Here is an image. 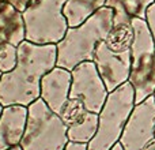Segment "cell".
<instances>
[{
    "label": "cell",
    "instance_id": "1",
    "mask_svg": "<svg viewBox=\"0 0 155 150\" xmlns=\"http://www.w3.org/2000/svg\"><path fill=\"white\" fill-rule=\"evenodd\" d=\"M57 66L56 44L40 45L25 40L18 45L14 70L0 78V104L29 107L41 98V79Z\"/></svg>",
    "mask_w": 155,
    "mask_h": 150
},
{
    "label": "cell",
    "instance_id": "2",
    "mask_svg": "<svg viewBox=\"0 0 155 150\" xmlns=\"http://www.w3.org/2000/svg\"><path fill=\"white\" fill-rule=\"evenodd\" d=\"M113 26L114 11L105 5L82 25L68 27L64 38L56 44L57 67L72 71L80 63L93 60L97 46L106 40Z\"/></svg>",
    "mask_w": 155,
    "mask_h": 150
},
{
    "label": "cell",
    "instance_id": "3",
    "mask_svg": "<svg viewBox=\"0 0 155 150\" xmlns=\"http://www.w3.org/2000/svg\"><path fill=\"white\" fill-rule=\"evenodd\" d=\"M135 105V89L129 82L110 91L104 108L98 113V131L87 143V150H110L120 142Z\"/></svg>",
    "mask_w": 155,
    "mask_h": 150
},
{
    "label": "cell",
    "instance_id": "4",
    "mask_svg": "<svg viewBox=\"0 0 155 150\" xmlns=\"http://www.w3.org/2000/svg\"><path fill=\"white\" fill-rule=\"evenodd\" d=\"M26 131L22 138L23 150H64L70 143L68 128L59 113L53 112L42 98L27 107Z\"/></svg>",
    "mask_w": 155,
    "mask_h": 150
},
{
    "label": "cell",
    "instance_id": "5",
    "mask_svg": "<svg viewBox=\"0 0 155 150\" xmlns=\"http://www.w3.org/2000/svg\"><path fill=\"white\" fill-rule=\"evenodd\" d=\"M67 0H30L23 11L26 40L46 45L59 44L68 30L64 4Z\"/></svg>",
    "mask_w": 155,
    "mask_h": 150
},
{
    "label": "cell",
    "instance_id": "6",
    "mask_svg": "<svg viewBox=\"0 0 155 150\" xmlns=\"http://www.w3.org/2000/svg\"><path fill=\"white\" fill-rule=\"evenodd\" d=\"M134 44L131 46L132 63L128 82L135 89L136 104L155 93V44L146 19H134Z\"/></svg>",
    "mask_w": 155,
    "mask_h": 150
},
{
    "label": "cell",
    "instance_id": "7",
    "mask_svg": "<svg viewBox=\"0 0 155 150\" xmlns=\"http://www.w3.org/2000/svg\"><path fill=\"white\" fill-rule=\"evenodd\" d=\"M70 98H80L88 111L99 113L104 108L109 91L93 60L83 62L72 71Z\"/></svg>",
    "mask_w": 155,
    "mask_h": 150
},
{
    "label": "cell",
    "instance_id": "8",
    "mask_svg": "<svg viewBox=\"0 0 155 150\" xmlns=\"http://www.w3.org/2000/svg\"><path fill=\"white\" fill-rule=\"evenodd\" d=\"M155 138V97L135 105L120 138L124 150H143Z\"/></svg>",
    "mask_w": 155,
    "mask_h": 150
},
{
    "label": "cell",
    "instance_id": "9",
    "mask_svg": "<svg viewBox=\"0 0 155 150\" xmlns=\"http://www.w3.org/2000/svg\"><path fill=\"white\" fill-rule=\"evenodd\" d=\"M93 62L95 63L98 73L109 93L129 80L132 63L131 49L124 52H114L106 45L105 41H102L97 46Z\"/></svg>",
    "mask_w": 155,
    "mask_h": 150
},
{
    "label": "cell",
    "instance_id": "10",
    "mask_svg": "<svg viewBox=\"0 0 155 150\" xmlns=\"http://www.w3.org/2000/svg\"><path fill=\"white\" fill-rule=\"evenodd\" d=\"M59 115L68 128L70 142L88 143L95 137L99 115L88 111L80 98H70Z\"/></svg>",
    "mask_w": 155,
    "mask_h": 150
},
{
    "label": "cell",
    "instance_id": "11",
    "mask_svg": "<svg viewBox=\"0 0 155 150\" xmlns=\"http://www.w3.org/2000/svg\"><path fill=\"white\" fill-rule=\"evenodd\" d=\"M72 73L67 68L54 67L41 79V98L53 112L60 113L70 100Z\"/></svg>",
    "mask_w": 155,
    "mask_h": 150
},
{
    "label": "cell",
    "instance_id": "12",
    "mask_svg": "<svg viewBox=\"0 0 155 150\" xmlns=\"http://www.w3.org/2000/svg\"><path fill=\"white\" fill-rule=\"evenodd\" d=\"M29 109L25 105L3 107L0 113V150L21 146L26 131Z\"/></svg>",
    "mask_w": 155,
    "mask_h": 150
},
{
    "label": "cell",
    "instance_id": "13",
    "mask_svg": "<svg viewBox=\"0 0 155 150\" xmlns=\"http://www.w3.org/2000/svg\"><path fill=\"white\" fill-rule=\"evenodd\" d=\"M0 37L15 46L26 40L23 14L7 2H0Z\"/></svg>",
    "mask_w": 155,
    "mask_h": 150
},
{
    "label": "cell",
    "instance_id": "14",
    "mask_svg": "<svg viewBox=\"0 0 155 150\" xmlns=\"http://www.w3.org/2000/svg\"><path fill=\"white\" fill-rule=\"evenodd\" d=\"M151 4L154 0H106V5L114 11V25L132 23L136 18L146 19Z\"/></svg>",
    "mask_w": 155,
    "mask_h": 150
},
{
    "label": "cell",
    "instance_id": "15",
    "mask_svg": "<svg viewBox=\"0 0 155 150\" xmlns=\"http://www.w3.org/2000/svg\"><path fill=\"white\" fill-rule=\"evenodd\" d=\"M106 5V0H67L64 4V12L68 26L75 27L87 21L99 8Z\"/></svg>",
    "mask_w": 155,
    "mask_h": 150
},
{
    "label": "cell",
    "instance_id": "16",
    "mask_svg": "<svg viewBox=\"0 0 155 150\" xmlns=\"http://www.w3.org/2000/svg\"><path fill=\"white\" fill-rule=\"evenodd\" d=\"M134 38L135 30L132 23H120L113 26V29L110 30V33L107 34L106 40H105V43L112 51L124 52L131 49L132 44H134Z\"/></svg>",
    "mask_w": 155,
    "mask_h": 150
},
{
    "label": "cell",
    "instance_id": "17",
    "mask_svg": "<svg viewBox=\"0 0 155 150\" xmlns=\"http://www.w3.org/2000/svg\"><path fill=\"white\" fill-rule=\"evenodd\" d=\"M18 60V46L0 37V71L3 74L14 70Z\"/></svg>",
    "mask_w": 155,
    "mask_h": 150
},
{
    "label": "cell",
    "instance_id": "18",
    "mask_svg": "<svg viewBox=\"0 0 155 150\" xmlns=\"http://www.w3.org/2000/svg\"><path fill=\"white\" fill-rule=\"evenodd\" d=\"M146 21H147V25H148V27H150L151 36H153V40L155 44V3L148 7L147 15H146Z\"/></svg>",
    "mask_w": 155,
    "mask_h": 150
},
{
    "label": "cell",
    "instance_id": "19",
    "mask_svg": "<svg viewBox=\"0 0 155 150\" xmlns=\"http://www.w3.org/2000/svg\"><path fill=\"white\" fill-rule=\"evenodd\" d=\"M0 2H7V3H10V4L15 5V7L18 8L19 11H22V12H23V11L26 10V7L29 5L30 0H0Z\"/></svg>",
    "mask_w": 155,
    "mask_h": 150
},
{
    "label": "cell",
    "instance_id": "20",
    "mask_svg": "<svg viewBox=\"0 0 155 150\" xmlns=\"http://www.w3.org/2000/svg\"><path fill=\"white\" fill-rule=\"evenodd\" d=\"M64 150H87V143H75L70 142L67 145V148Z\"/></svg>",
    "mask_w": 155,
    "mask_h": 150
},
{
    "label": "cell",
    "instance_id": "21",
    "mask_svg": "<svg viewBox=\"0 0 155 150\" xmlns=\"http://www.w3.org/2000/svg\"><path fill=\"white\" fill-rule=\"evenodd\" d=\"M143 150H155V138L151 141L150 143H147V145H146V148Z\"/></svg>",
    "mask_w": 155,
    "mask_h": 150
},
{
    "label": "cell",
    "instance_id": "22",
    "mask_svg": "<svg viewBox=\"0 0 155 150\" xmlns=\"http://www.w3.org/2000/svg\"><path fill=\"white\" fill-rule=\"evenodd\" d=\"M110 150H124V148H123V145H121V143L118 142V143H116V145L113 146V148L110 149Z\"/></svg>",
    "mask_w": 155,
    "mask_h": 150
},
{
    "label": "cell",
    "instance_id": "23",
    "mask_svg": "<svg viewBox=\"0 0 155 150\" xmlns=\"http://www.w3.org/2000/svg\"><path fill=\"white\" fill-rule=\"evenodd\" d=\"M10 150H23L21 148V146H16V148H12V149H10Z\"/></svg>",
    "mask_w": 155,
    "mask_h": 150
},
{
    "label": "cell",
    "instance_id": "24",
    "mask_svg": "<svg viewBox=\"0 0 155 150\" xmlns=\"http://www.w3.org/2000/svg\"><path fill=\"white\" fill-rule=\"evenodd\" d=\"M2 111H3V105L0 104V113H2Z\"/></svg>",
    "mask_w": 155,
    "mask_h": 150
},
{
    "label": "cell",
    "instance_id": "25",
    "mask_svg": "<svg viewBox=\"0 0 155 150\" xmlns=\"http://www.w3.org/2000/svg\"><path fill=\"white\" fill-rule=\"evenodd\" d=\"M2 75H3V73H2V71H0V78H2Z\"/></svg>",
    "mask_w": 155,
    "mask_h": 150
},
{
    "label": "cell",
    "instance_id": "26",
    "mask_svg": "<svg viewBox=\"0 0 155 150\" xmlns=\"http://www.w3.org/2000/svg\"><path fill=\"white\" fill-rule=\"evenodd\" d=\"M154 97H155V93H154Z\"/></svg>",
    "mask_w": 155,
    "mask_h": 150
},
{
    "label": "cell",
    "instance_id": "27",
    "mask_svg": "<svg viewBox=\"0 0 155 150\" xmlns=\"http://www.w3.org/2000/svg\"><path fill=\"white\" fill-rule=\"evenodd\" d=\"M154 3H155V0H154Z\"/></svg>",
    "mask_w": 155,
    "mask_h": 150
}]
</instances>
